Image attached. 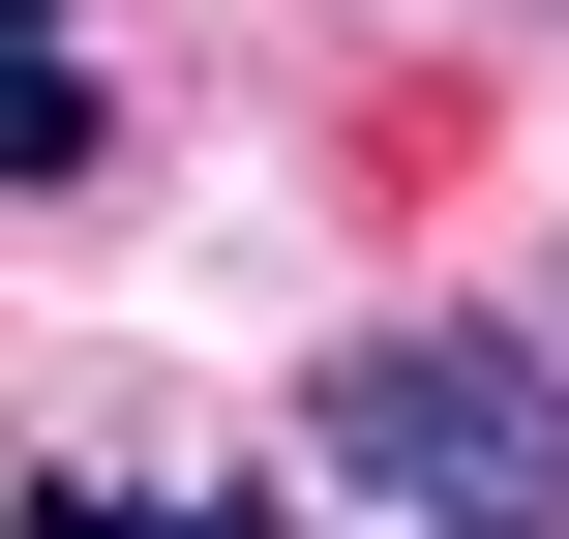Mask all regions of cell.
I'll return each instance as SVG.
<instances>
[{
	"label": "cell",
	"instance_id": "6da1fadb",
	"mask_svg": "<svg viewBox=\"0 0 569 539\" xmlns=\"http://www.w3.org/2000/svg\"><path fill=\"white\" fill-rule=\"evenodd\" d=\"M300 450L390 539H569V360L540 330H360V360L300 390Z\"/></svg>",
	"mask_w": 569,
	"mask_h": 539
},
{
	"label": "cell",
	"instance_id": "7a4b0ae2",
	"mask_svg": "<svg viewBox=\"0 0 569 539\" xmlns=\"http://www.w3.org/2000/svg\"><path fill=\"white\" fill-rule=\"evenodd\" d=\"M90 120H120V90H90V30H60V0H0V210H60V180H90Z\"/></svg>",
	"mask_w": 569,
	"mask_h": 539
},
{
	"label": "cell",
	"instance_id": "3957f363",
	"mask_svg": "<svg viewBox=\"0 0 569 539\" xmlns=\"http://www.w3.org/2000/svg\"><path fill=\"white\" fill-rule=\"evenodd\" d=\"M30 539H270V510H240V480H120V510H90V480H30Z\"/></svg>",
	"mask_w": 569,
	"mask_h": 539
},
{
	"label": "cell",
	"instance_id": "277c9868",
	"mask_svg": "<svg viewBox=\"0 0 569 539\" xmlns=\"http://www.w3.org/2000/svg\"><path fill=\"white\" fill-rule=\"evenodd\" d=\"M540 360H569V270H540Z\"/></svg>",
	"mask_w": 569,
	"mask_h": 539
}]
</instances>
